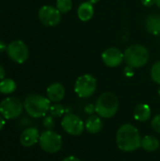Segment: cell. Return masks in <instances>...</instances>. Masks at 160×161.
Returning a JSON list of instances; mask_svg holds the SVG:
<instances>
[{
  "label": "cell",
  "mask_w": 160,
  "mask_h": 161,
  "mask_svg": "<svg viewBox=\"0 0 160 161\" xmlns=\"http://www.w3.org/2000/svg\"><path fill=\"white\" fill-rule=\"evenodd\" d=\"M85 128L91 134H97L103 128V122L98 115H91L85 122Z\"/></svg>",
  "instance_id": "cell-14"
},
{
  "label": "cell",
  "mask_w": 160,
  "mask_h": 161,
  "mask_svg": "<svg viewBox=\"0 0 160 161\" xmlns=\"http://www.w3.org/2000/svg\"><path fill=\"white\" fill-rule=\"evenodd\" d=\"M151 126H152V128H153V130H154L155 132L160 134V114L155 116V117L152 119Z\"/></svg>",
  "instance_id": "cell-24"
},
{
  "label": "cell",
  "mask_w": 160,
  "mask_h": 161,
  "mask_svg": "<svg viewBox=\"0 0 160 161\" xmlns=\"http://www.w3.org/2000/svg\"><path fill=\"white\" fill-rule=\"evenodd\" d=\"M118 148L124 152H133L141 147V137L138 128L131 124L121 125L116 134Z\"/></svg>",
  "instance_id": "cell-1"
},
{
  "label": "cell",
  "mask_w": 160,
  "mask_h": 161,
  "mask_svg": "<svg viewBox=\"0 0 160 161\" xmlns=\"http://www.w3.org/2000/svg\"><path fill=\"white\" fill-rule=\"evenodd\" d=\"M72 0H57V8L61 13H67L72 9Z\"/></svg>",
  "instance_id": "cell-20"
},
{
  "label": "cell",
  "mask_w": 160,
  "mask_h": 161,
  "mask_svg": "<svg viewBox=\"0 0 160 161\" xmlns=\"http://www.w3.org/2000/svg\"><path fill=\"white\" fill-rule=\"evenodd\" d=\"M84 111L87 114H89V115H92L95 112V106L94 105H91V104H89V105H87L84 108Z\"/></svg>",
  "instance_id": "cell-25"
},
{
  "label": "cell",
  "mask_w": 160,
  "mask_h": 161,
  "mask_svg": "<svg viewBox=\"0 0 160 161\" xmlns=\"http://www.w3.org/2000/svg\"><path fill=\"white\" fill-rule=\"evenodd\" d=\"M61 126L67 134L79 136L84 131L85 124L79 116L73 113H67L61 120Z\"/></svg>",
  "instance_id": "cell-8"
},
{
  "label": "cell",
  "mask_w": 160,
  "mask_h": 161,
  "mask_svg": "<svg viewBox=\"0 0 160 161\" xmlns=\"http://www.w3.org/2000/svg\"><path fill=\"white\" fill-rule=\"evenodd\" d=\"M40 132L36 127H28L25 129L20 136V142L25 147H31L40 140Z\"/></svg>",
  "instance_id": "cell-12"
},
{
  "label": "cell",
  "mask_w": 160,
  "mask_h": 161,
  "mask_svg": "<svg viewBox=\"0 0 160 161\" xmlns=\"http://www.w3.org/2000/svg\"><path fill=\"white\" fill-rule=\"evenodd\" d=\"M157 0H141V4L144 6V7H147V8H150L152 6H154L156 4Z\"/></svg>",
  "instance_id": "cell-26"
},
{
  "label": "cell",
  "mask_w": 160,
  "mask_h": 161,
  "mask_svg": "<svg viewBox=\"0 0 160 161\" xmlns=\"http://www.w3.org/2000/svg\"><path fill=\"white\" fill-rule=\"evenodd\" d=\"M24 109V104L16 97H7L0 103V114L6 120L18 118Z\"/></svg>",
  "instance_id": "cell-7"
},
{
  "label": "cell",
  "mask_w": 160,
  "mask_h": 161,
  "mask_svg": "<svg viewBox=\"0 0 160 161\" xmlns=\"http://www.w3.org/2000/svg\"><path fill=\"white\" fill-rule=\"evenodd\" d=\"M159 141L154 136L147 135L141 139V147L147 152H154L159 148Z\"/></svg>",
  "instance_id": "cell-18"
},
{
  "label": "cell",
  "mask_w": 160,
  "mask_h": 161,
  "mask_svg": "<svg viewBox=\"0 0 160 161\" xmlns=\"http://www.w3.org/2000/svg\"><path fill=\"white\" fill-rule=\"evenodd\" d=\"M156 4H157V7L160 8V0H157Z\"/></svg>",
  "instance_id": "cell-32"
},
{
  "label": "cell",
  "mask_w": 160,
  "mask_h": 161,
  "mask_svg": "<svg viewBox=\"0 0 160 161\" xmlns=\"http://www.w3.org/2000/svg\"><path fill=\"white\" fill-rule=\"evenodd\" d=\"M95 112L101 118L109 119L113 117L119 109V99L113 92H104L95 103Z\"/></svg>",
  "instance_id": "cell-3"
},
{
  "label": "cell",
  "mask_w": 160,
  "mask_h": 161,
  "mask_svg": "<svg viewBox=\"0 0 160 161\" xmlns=\"http://www.w3.org/2000/svg\"><path fill=\"white\" fill-rule=\"evenodd\" d=\"M49 112H50V115H52L53 117H62L63 114L65 113V108L62 105L60 104H54L50 107V109H49Z\"/></svg>",
  "instance_id": "cell-21"
},
{
  "label": "cell",
  "mask_w": 160,
  "mask_h": 161,
  "mask_svg": "<svg viewBox=\"0 0 160 161\" xmlns=\"http://www.w3.org/2000/svg\"><path fill=\"white\" fill-rule=\"evenodd\" d=\"M102 60L108 67H117L119 66L124 59V53L118 48L110 47L105 50L102 54Z\"/></svg>",
  "instance_id": "cell-11"
},
{
  "label": "cell",
  "mask_w": 160,
  "mask_h": 161,
  "mask_svg": "<svg viewBox=\"0 0 160 161\" xmlns=\"http://www.w3.org/2000/svg\"><path fill=\"white\" fill-rule=\"evenodd\" d=\"M93 13H94V9L91 2H84L77 8V16L83 22H87L91 20L93 16Z\"/></svg>",
  "instance_id": "cell-17"
},
{
  "label": "cell",
  "mask_w": 160,
  "mask_h": 161,
  "mask_svg": "<svg viewBox=\"0 0 160 161\" xmlns=\"http://www.w3.org/2000/svg\"><path fill=\"white\" fill-rule=\"evenodd\" d=\"M47 97L40 94H30L24 102V108L26 113L33 118H41L46 116L49 111L51 104Z\"/></svg>",
  "instance_id": "cell-2"
},
{
  "label": "cell",
  "mask_w": 160,
  "mask_h": 161,
  "mask_svg": "<svg viewBox=\"0 0 160 161\" xmlns=\"http://www.w3.org/2000/svg\"><path fill=\"white\" fill-rule=\"evenodd\" d=\"M151 77L157 84L160 85V60L157 61L151 69Z\"/></svg>",
  "instance_id": "cell-22"
},
{
  "label": "cell",
  "mask_w": 160,
  "mask_h": 161,
  "mask_svg": "<svg viewBox=\"0 0 160 161\" xmlns=\"http://www.w3.org/2000/svg\"><path fill=\"white\" fill-rule=\"evenodd\" d=\"M42 124H43V126L47 130H52L54 128V126H55L54 117L52 115H46V116H44L43 121H42Z\"/></svg>",
  "instance_id": "cell-23"
},
{
  "label": "cell",
  "mask_w": 160,
  "mask_h": 161,
  "mask_svg": "<svg viewBox=\"0 0 160 161\" xmlns=\"http://www.w3.org/2000/svg\"><path fill=\"white\" fill-rule=\"evenodd\" d=\"M133 69H134V68H132V67H130V66L126 67V68L124 69V75H126V76H128V77H129V76H132V75H134Z\"/></svg>",
  "instance_id": "cell-27"
},
{
  "label": "cell",
  "mask_w": 160,
  "mask_h": 161,
  "mask_svg": "<svg viewBox=\"0 0 160 161\" xmlns=\"http://www.w3.org/2000/svg\"><path fill=\"white\" fill-rule=\"evenodd\" d=\"M150 58L148 49L142 44H133L126 48L124 53L125 63L132 68H141L144 66Z\"/></svg>",
  "instance_id": "cell-4"
},
{
  "label": "cell",
  "mask_w": 160,
  "mask_h": 161,
  "mask_svg": "<svg viewBox=\"0 0 160 161\" xmlns=\"http://www.w3.org/2000/svg\"><path fill=\"white\" fill-rule=\"evenodd\" d=\"M16 90V83L10 78H4L0 81V92L3 94H10Z\"/></svg>",
  "instance_id": "cell-19"
},
{
  "label": "cell",
  "mask_w": 160,
  "mask_h": 161,
  "mask_svg": "<svg viewBox=\"0 0 160 161\" xmlns=\"http://www.w3.org/2000/svg\"><path fill=\"white\" fill-rule=\"evenodd\" d=\"M5 75H6V71L4 69V67L2 65H0V81L5 78Z\"/></svg>",
  "instance_id": "cell-28"
},
{
  "label": "cell",
  "mask_w": 160,
  "mask_h": 161,
  "mask_svg": "<svg viewBox=\"0 0 160 161\" xmlns=\"http://www.w3.org/2000/svg\"><path fill=\"white\" fill-rule=\"evenodd\" d=\"M152 109L147 104H139L134 109V118L139 122H146L151 118Z\"/></svg>",
  "instance_id": "cell-16"
},
{
  "label": "cell",
  "mask_w": 160,
  "mask_h": 161,
  "mask_svg": "<svg viewBox=\"0 0 160 161\" xmlns=\"http://www.w3.org/2000/svg\"><path fill=\"white\" fill-rule=\"evenodd\" d=\"M97 89V81L91 75H80L74 84V92L80 98H88L94 94Z\"/></svg>",
  "instance_id": "cell-6"
},
{
  "label": "cell",
  "mask_w": 160,
  "mask_h": 161,
  "mask_svg": "<svg viewBox=\"0 0 160 161\" xmlns=\"http://www.w3.org/2000/svg\"><path fill=\"white\" fill-rule=\"evenodd\" d=\"M38 15L40 21L46 26H56L61 21V12L52 6H42Z\"/></svg>",
  "instance_id": "cell-10"
},
{
  "label": "cell",
  "mask_w": 160,
  "mask_h": 161,
  "mask_svg": "<svg viewBox=\"0 0 160 161\" xmlns=\"http://www.w3.org/2000/svg\"><path fill=\"white\" fill-rule=\"evenodd\" d=\"M7 54L8 58L16 63L22 64L28 58V48L23 41H13L7 45Z\"/></svg>",
  "instance_id": "cell-9"
},
{
  "label": "cell",
  "mask_w": 160,
  "mask_h": 161,
  "mask_svg": "<svg viewBox=\"0 0 160 161\" xmlns=\"http://www.w3.org/2000/svg\"><path fill=\"white\" fill-rule=\"evenodd\" d=\"M90 2H91V4H94V3H97L98 0H90Z\"/></svg>",
  "instance_id": "cell-33"
},
{
  "label": "cell",
  "mask_w": 160,
  "mask_h": 161,
  "mask_svg": "<svg viewBox=\"0 0 160 161\" xmlns=\"http://www.w3.org/2000/svg\"><path fill=\"white\" fill-rule=\"evenodd\" d=\"M5 49H7V46H6V44H5L3 42H1V41H0V52H3Z\"/></svg>",
  "instance_id": "cell-31"
},
{
  "label": "cell",
  "mask_w": 160,
  "mask_h": 161,
  "mask_svg": "<svg viewBox=\"0 0 160 161\" xmlns=\"http://www.w3.org/2000/svg\"><path fill=\"white\" fill-rule=\"evenodd\" d=\"M158 95H159V97H160V88L158 89Z\"/></svg>",
  "instance_id": "cell-34"
},
{
  "label": "cell",
  "mask_w": 160,
  "mask_h": 161,
  "mask_svg": "<svg viewBox=\"0 0 160 161\" xmlns=\"http://www.w3.org/2000/svg\"><path fill=\"white\" fill-rule=\"evenodd\" d=\"M146 30L153 35H160V15L157 13L150 14L145 20Z\"/></svg>",
  "instance_id": "cell-15"
},
{
  "label": "cell",
  "mask_w": 160,
  "mask_h": 161,
  "mask_svg": "<svg viewBox=\"0 0 160 161\" xmlns=\"http://www.w3.org/2000/svg\"><path fill=\"white\" fill-rule=\"evenodd\" d=\"M39 143L44 152L55 154L62 147V138L59 134L53 130H45L41 133Z\"/></svg>",
  "instance_id": "cell-5"
},
{
  "label": "cell",
  "mask_w": 160,
  "mask_h": 161,
  "mask_svg": "<svg viewBox=\"0 0 160 161\" xmlns=\"http://www.w3.org/2000/svg\"><path fill=\"white\" fill-rule=\"evenodd\" d=\"M5 118L0 114V130H2L3 129V127L5 126Z\"/></svg>",
  "instance_id": "cell-30"
},
{
  "label": "cell",
  "mask_w": 160,
  "mask_h": 161,
  "mask_svg": "<svg viewBox=\"0 0 160 161\" xmlns=\"http://www.w3.org/2000/svg\"><path fill=\"white\" fill-rule=\"evenodd\" d=\"M62 161H81V160H80L79 158H77L74 157V156H70V157L65 158H64Z\"/></svg>",
  "instance_id": "cell-29"
},
{
  "label": "cell",
  "mask_w": 160,
  "mask_h": 161,
  "mask_svg": "<svg viewBox=\"0 0 160 161\" xmlns=\"http://www.w3.org/2000/svg\"><path fill=\"white\" fill-rule=\"evenodd\" d=\"M46 94H47V98L51 101V102H59L61 101L64 96H65V89L63 87L62 84L56 82V83H52L46 91Z\"/></svg>",
  "instance_id": "cell-13"
}]
</instances>
